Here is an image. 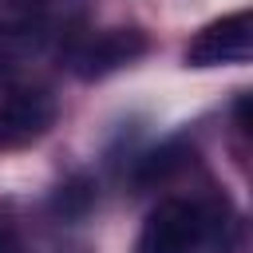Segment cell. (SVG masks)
<instances>
[{
    "label": "cell",
    "mask_w": 253,
    "mask_h": 253,
    "mask_svg": "<svg viewBox=\"0 0 253 253\" xmlns=\"http://www.w3.org/2000/svg\"><path fill=\"white\" fill-rule=\"evenodd\" d=\"M221 221L210 206L194 198H162L134 241V253H206L217 245Z\"/></svg>",
    "instance_id": "obj_1"
},
{
    "label": "cell",
    "mask_w": 253,
    "mask_h": 253,
    "mask_svg": "<svg viewBox=\"0 0 253 253\" xmlns=\"http://www.w3.org/2000/svg\"><path fill=\"white\" fill-rule=\"evenodd\" d=\"M43 0H0V28L4 32H16L24 24H32V16L40 12Z\"/></svg>",
    "instance_id": "obj_5"
},
{
    "label": "cell",
    "mask_w": 253,
    "mask_h": 253,
    "mask_svg": "<svg viewBox=\"0 0 253 253\" xmlns=\"http://www.w3.org/2000/svg\"><path fill=\"white\" fill-rule=\"evenodd\" d=\"M0 253H20V237L8 221H0Z\"/></svg>",
    "instance_id": "obj_6"
},
{
    "label": "cell",
    "mask_w": 253,
    "mask_h": 253,
    "mask_svg": "<svg viewBox=\"0 0 253 253\" xmlns=\"http://www.w3.org/2000/svg\"><path fill=\"white\" fill-rule=\"evenodd\" d=\"M138 51H142L138 32H103V36H91L83 47H75L71 63L79 75H99V71H111L119 63H130Z\"/></svg>",
    "instance_id": "obj_4"
},
{
    "label": "cell",
    "mask_w": 253,
    "mask_h": 253,
    "mask_svg": "<svg viewBox=\"0 0 253 253\" xmlns=\"http://www.w3.org/2000/svg\"><path fill=\"white\" fill-rule=\"evenodd\" d=\"M51 123V95L32 83L0 47V146L24 142Z\"/></svg>",
    "instance_id": "obj_2"
},
{
    "label": "cell",
    "mask_w": 253,
    "mask_h": 253,
    "mask_svg": "<svg viewBox=\"0 0 253 253\" xmlns=\"http://www.w3.org/2000/svg\"><path fill=\"white\" fill-rule=\"evenodd\" d=\"M253 51V32H249V12L221 16L206 24L194 43L186 47V63L194 67H221V63H249Z\"/></svg>",
    "instance_id": "obj_3"
}]
</instances>
